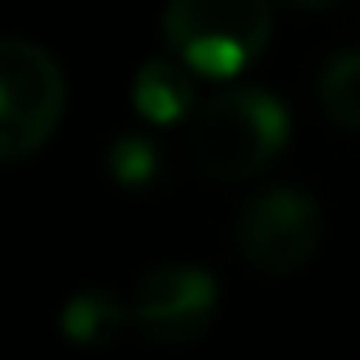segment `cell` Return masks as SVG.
<instances>
[{
	"instance_id": "8",
	"label": "cell",
	"mask_w": 360,
	"mask_h": 360,
	"mask_svg": "<svg viewBox=\"0 0 360 360\" xmlns=\"http://www.w3.org/2000/svg\"><path fill=\"white\" fill-rule=\"evenodd\" d=\"M319 105L342 132H360V46L338 51L319 73Z\"/></svg>"
},
{
	"instance_id": "4",
	"label": "cell",
	"mask_w": 360,
	"mask_h": 360,
	"mask_svg": "<svg viewBox=\"0 0 360 360\" xmlns=\"http://www.w3.org/2000/svg\"><path fill=\"white\" fill-rule=\"evenodd\" d=\"M324 242V214L315 196L301 187H264L242 205L238 219V251L251 269L283 278L297 274Z\"/></svg>"
},
{
	"instance_id": "2",
	"label": "cell",
	"mask_w": 360,
	"mask_h": 360,
	"mask_svg": "<svg viewBox=\"0 0 360 360\" xmlns=\"http://www.w3.org/2000/svg\"><path fill=\"white\" fill-rule=\"evenodd\" d=\"M165 46L169 55L201 78H238L269 46L274 5L269 0H165Z\"/></svg>"
},
{
	"instance_id": "6",
	"label": "cell",
	"mask_w": 360,
	"mask_h": 360,
	"mask_svg": "<svg viewBox=\"0 0 360 360\" xmlns=\"http://www.w3.org/2000/svg\"><path fill=\"white\" fill-rule=\"evenodd\" d=\"M132 110L160 128L196 115V69H187L178 55L146 60L132 73Z\"/></svg>"
},
{
	"instance_id": "10",
	"label": "cell",
	"mask_w": 360,
	"mask_h": 360,
	"mask_svg": "<svg viewBox=\"0 0 360 360\" xmlns=\"http://www.w3.org/2000/svg\"><path fill=\"white\" fill-rule=\"evenodd\" d=\"M292 5H301V9H328V5H338V0H292Z\"/></svg>"
},
{
	"instance_id": "1",
	"label": "cell",
	"mask_w": 360,
	"mask_h": 360,
	"mask_svg": "<svg viewBox=\"0 0 360 360\" xmlns=\"http://www.w3.org/2000/svg\"><path fill=\"white\" fill-rule=\"evenodd\" d=\"M288 132L292 119L274 91L233 87L196 105L192 123H187V155L205 178L242 183L283 155Z\"/></svg>"
},
{
	"instance_id": "9",
	"label": "cell",
	"mask_w": 360,
	"mask_h": 360,
	"mask_svg": "<svg viewBox=\"0 0 360 360\" xmlns=\"http://www.w3.org/2000/svg\"><path fill=\"white\" fill-rule=\"evenodd\" d=\"M105 169H110V178H115L119 187H150L160 178V169H165V155H160V146L150 137L123 132V137L110 141Z\"/></svg>"
},
{
	"instance_id": "3",
	"label": "cell",
	"mask_w": 360,
	"mask_h": 360,
	"mask_svg": "<svg viewBox=\"0 0 360 360\" xmlns=\"http://www.w3.org/2000/svg\"><path fill=\"white\" fill-rule=\"evenodd\" d=\"M69 82L51 51L9 37L0 46V155L23 160L51 141L64 119Z\"/></svg>"
},
{
	"instance_id": "5",
	"label": "cell",
	"mask_w": 360,
	"mask_h": 360,
	"mask_svg": "<svg viewBox=\"0 0 360 360\" xmlns=\"http://www.w3.org/2000/svg\"><path fill=\"white\" fill-rule=\"evenodd\" d=\"M219 310V283L201 264H155L132 283L128 319L141 338L178 347L201 338Z\"/></svg>"
},
{
	"instance_id": "7",
	"label": "cell",
	"mask_w": 360,
	"mask_h": 360,
	"mask_svg": "<svg viewBox=\"0 0 360 360\" xmlns=\"http://www.w3.org/2000/svg\"><path fill=\"white\" fill-rule=\"evenodd\" d=\"M60 328H64V338L78 342V347H105V342H115L123 328H132L128 301L110 297V292H101V288L73 292V297L64 301Z\"/></svg>"
}]
</instances>
